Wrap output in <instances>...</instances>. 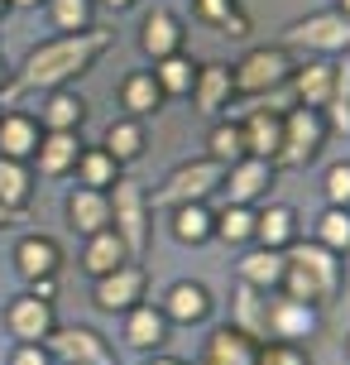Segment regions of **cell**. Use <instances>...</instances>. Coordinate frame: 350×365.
<instances>
[{
  "instance_id": "cell-12",
  "label": "cell",
  "mask_w": 350,
  "mask_h": 365,
  "mask_svg": "<svg viewBox=\"0 0 350 365\" xmlns=\"http://www.w3.org/2000/svg\"><path fill=\"white\" fill-rule=\"evenodd\" d=\"M317 327H322V312H317L312 303H297V298H288V293L269 303V336H274V341L302 346L307 336H317Z\"/></svg>"
},
{
  "instance_id": "cell-48",
  "label": "cell",
  "mask_w": 350,
  "mask_h": 365,
  "mask_svg": "<svg viewBox=\"0 0 350 365\" xmlns=\"http://www.w3.org/2000/svg\"><path fill=\"white\" fill-rule=\"evenodd\" d=\"M10 217H15V212H5V207H0V231H5V226H10Z\"/></svg>"
},
{
  "instance_id": "cell-45",
  "label": "cell",
  "mask_w": 350,
  "mask_h": 365,
  "mask_svg": "<svg viewBox=\"0 0 350 365\" xmlns=\"http://www.w3.org/2000/svg\"><path fill=\"white\" fill-rule=\"evenodd\" d=\"M38 0H10V10H34Z\"/></svg>"
},
{
  "instance_id": "cell-52",
  "label": "cell",
  "mask_w": 350,
  "mask_h": 365,
  "mask_svg": "<svg viewBox=\"0 0 350 365\" xmlns=\"http://www.w3.org/2000/svg\"><path fill=\"white\" fill-rule=\"evenodd\" d=\"M197 365H206V361H197Z\"/></svg>"
},
{
  "instance_id": "cell-40",
  "label": "cell",
  "mask_w": 350,
  "mask_h": 365,
  "mask_svg": "<svg viewBox=\"0 0 350 365\" xmlns=\"http://www.w3.org/2000/svg\"><path fill=\"white\" fill-rule=\"evenodd\" d=\"M255 365H312V361H307V351L293 346V341H264Z\"/></svg>"
},
{
  "instance_id": "cell-38",
  "label": "cell",
  "mask_w": 350,
  "mask_h": 365,
  "mask_svg": "<svg viewBox=\"0 0 350 365\" xmlns=\"http://www.w3.org/2000/svg\"><path fill=\"white\" fill-rule=\"evenodd\" d=\"M317 240L346 259L350 255V207H327L322 221H317Z\"/></svg>"
},
{
  "instance_id": "cell-46",
  "label": "cell",
  "mask_w": 350,
  "mask_h": 365,
  "mask_svg": "<svg viewBox=\"0 0 350 365\" xmlns=\"http://www.w3.org/2000/svg\"><path fill=\"white\" fill-rule=\"evenodd\" d=\"M10 87V68H5V58H0V91Z\"/></svg>"
},
{
  "instance_id": "cell-44",
  "label": "cell",
  "mask_w": 350,
  "mask_h": 365,
  "mask_svg": "<svg viewBox=\"0 0 350 365\" xmlns=\"http://www.w3.org/2000/svg\"><path fill=\"white\" fill-rule=\"evenodd\" d=\"M149 365H187V361H178V356H149Z\"/></svg>"
},
{
  "instance_id": "cell-50",
  "label": "cell",
  "mask_w": 350,
  "mask_h": 365,
  "mask_svg": "<svg viewBox=\"0 0 350 365\" xmlns=\"http://www.w3.org/2000/svg\"><path fill=\"white\" fill-rule=\"evenodd\" d=\"M5 10H10V0H0V19H5Z\"/></svg>"
},
{
  "instance_id": "cell-18",
  "label": "cell",
  "mask_w": 350,
  "mask_h": 365,
  "mask_svg": "<svg viewBox=\"0 0 350 365\" xmlns=\"http://www.w3.org/2000/svg\"><path fill=\"white\" fill-rule=\"evenodd\" d=\"M187 96L197 101V110H202V115H221V110L230 106V96H235L230 68H226V63H202V68H197V82H192V91H187Z\"/></svg>"
},
{
  "instance_id": "cell-33",
  "label": "cell",
  "mask_w": 350,
  "mask_h": 365,
  "mask_svg": "<svg viewBox=\"0 0 350 365\" xmlns=\"http://www.w3.org/2000/svg\"><path fill=\"white\" fill-rule=\"evenodd\" d=\"M192 10H197V19H206V24L226 38L250 34V19H245V10H240L235 0H192Z\"/></svg>"
},
{
  "instance_id": "cell-43",
  "label": "cell",
  "mask_w": 350,
  "mask_h": 365,
  "mask_svg": "<svg viewBox=\"0 0 350 365\" xmlns=\"http://www.w3.org/2000/svg\"><path fill=\"white\" fill-rule=\"evenodd\" d=\"M29 293H34V298H53V293H58V279H34V284H29Z\"/></svg>"
},
{
  "instance_id": "cell-31",
  "label": "cell",
  "mask_w": 350,
  "mask_h": 365,
  "mask_svg": "<svg viewBox=\"0 0 350 365\" xmlns=\"http://www.w3.org/2000/svg\"><path fill=\"white\" fill-rule=\"evenodd\" d=\"M101 149H106V154H111L120 168L134 164V159L144 154V125H139L134 115H120V120H111V125H106V140H101Z\"/></svg>"
},
{
  "instance_id": "cell-41",
  "label": "cell",
  "mask_w": 350,
  "mask_h": 365,
  "mask_svg": "<svg viewBox=\"0 0 350 365\" xmlns=\"http://www.w3.org/2000/svg\"><path fill=\"white\" fill-rule=\"evenodd\" d=\"M322 187H327V207H350V164H332Z\"/></svg>"
},
{
  "instance_id": "cell-25",
  "label": "cell",
  "mask_w": 350,
  "mask_h": 365,
  "mask_svg": "<svg viewBox=\"0 0 350 365\" xmlns=\"http://www.w3.org/2000/svg\"><path fill=\"white\" fill-rule=\"evenodd\" d=\"M293 240H297V212L288 202H274V207L255 212V245H264V250H288Z\"/></svg>"
},
{
  "instance_id": "cell-1",
  "label": "cell",
  "mask_w": 350,
  "mask_h": 365,
  "mask_svg": "<svg viewBox=\"0 0 350 365\" xmlns=\"http://www.w3.org/2000/svg\"><path fill=\"white\" fill-rule=\"evenodd\" d=\"M111 48V34L106 29H77V34H58L43 38L29 48L24 68H19V82L5 87V96H19V91H53L77 82L82 73H92L96 58Z\"/></svg>"
},
{
  "instance_id": "cell-24",
  "label": "cell",
  "mask_w": 350,
  "mask_h": 365,
  "mask_svg": "<svg viewBox=\"0 0 350 365\" xmlns=\"http://www.w3.org/2000/svg\"><path fill=\"white\" fill-rule=\"evenodd\" d=\"M38 120L34 115H24V110H5L0 115V159H19V164H29L38 149Z\"/></svg>"
},
{
  "instance_id": "cell-14",
  "label": "cell",
  "mask_w": 350,
  "mask_h": 365,
  "mask_svg": "<svg viewBox=\"0 0 350 365\" xmlns=\"http://www.w3.org/2000/svg\"><path fill=\"white\" fill-rule=\"evenodd\" d=\"M159 308H164L168 322H183V327H192V322H206V317H211L216 298H211V289H206V284H197V279H178Z\"/></svg>"
},
{
  "instance_id": "cell-22",
  "label": "cell",
  "mask_w": 350,
  "mask_h": 365,
  "mask_svg": "<svg viewBox=\"0 0 350 365\" xmlns=\"http://www.w3.org/2000/svg\"><path fill=\"white\" fill-rule=\"evenodd\" d=\"M77 130H43L38 135V149H34V159H38V173L43 178H63V173H73L77 168Z\"/></svg>"
},
{
  "instance_id": "cell-49",
  "label": "cell",
  "mask_w": 350,
  "mask_h": 365,
  "mask_svg": "<svg viewBox=\"0 0 350 365\" xmlns=\"http://www.w3.org/2000/svg\"><path fill=\"white\" fill-rule=\"evenodd\" d=\"M336 10H341V15H346V19H350V0H336Z\"/></svg>"
},
{
  "instance_id": "cell-42",
  "label": "cell",
  "mask_w": 350,
  "mask_h": 365,
  "mask_svg": "<svg viewBox=\"0 0 350 365\" xmlns=\"http://www.w3.org/2000/svg\"><path fill=\"white\" fill-rule=\"evenodd\" d=\"M10 365H53V351L43 346V341H15Z\"/></svg>"
},
{
  "instance_id": "cell-17",
  "label": "cell",
  "mask_w": 350,
  "mask_h": 365,
  "mask_svg": "<svg viewBox=\"0 0 350 365\" xmlns=\"http://www.w3.org/2000/svg\"><path fill=\"white\" fill-rule=\"evenodd\" d=\"M183 19L173 15V10H149L144 24H139V48H144L154 63L168 53H183Z\"/></svg>"
},
{
  "instance_id": "cell-4",
  "label": "cell",
  "mask_w": 350,
  "mask_h": 365,
  "mask_svg": "<svg viewBox=\"0 0 350 365\" xmlns=\"http://www.w3.org/2000/svg\"><path fill=\"white\" fill-rule=\"evenodd\" d=\"M327 135H332V125H327V110H317V106H293V110H283V149H278L274 164H288V168L312 164L317 154H322V145H327Z\"/></svg>"
},
{
  "instance_id": "cell-19",
  "label": "cell",
  "mask_w": 350,
  "mask_h": 365,
  "mask_svg": "<svg viewBox=\"0 0 350 365\" xmlns=\"http://www.w3.org/2000/svg\"><path fill=\"white\" fill-rule=\"evenodd\" d=\"M168 327H173V322L164 317V308H154V303H134V308L125 312V346L154 356V351L168 341Z\"/></svg>"
},
{
  "instance_id": "cell-16",
  "label": "cell",
  "mask_w": 350,
  "mask_h": 365,
  "mask_svg": "<svg viewBox=\"0 0 350 365\" xmlns=\"http://www.w3.org/2000/svg\"><path fill=\"white\" fill-rule=\"evenodd\" d=\"M15 269L19 279H58V269H63V250H58L53 236H19L15 245Z\"/></svg>"
},
{
  "instance_id": "cell-3",
  "label": "cell",
  "mask_w": 350,
  "mask_h": 365,
  "mask_svg": "<svg viewBox=\"0 0 350 365\" xmlns=\"http://www.w3.org/2000/svg\"><path fill=\"white\" fill-rule=\"evenodd\" d=\"M149 217H154V207H149V192L139 187L134 178H115L111 187V231L125 240L129 259H144L149 250Z\"/></svg>"
},
{
  "instance_id": "cell-37",
  "label": "cell",
  "mask_w": 350,
  "mask_h": 365,
  "mask_svg": "<svg viewBox=\"0 0 350 365\" xmlns=\"http://www.w3.org/2000/svg\"><path fill=\"white\" fill-rule=\"evenodd\" d=\"M206 159H216L221 168H230L235 159H245V135H240L235 120L211 125V135H206Z\"/></svg>"
},
{
  "instance_id": "cell-11",
  "label": "cell",
  "mask_w": 350,
  "mask_h": 365,
  "mask_svg": "<svg viewBox=\"0 0 350 365\" xmlns=\"http://www.w3.org/2000/svg\"><path fill=\"white\" fill-rule=\"evenodd\" d=\"M288 87H293V101H297V106L327 110L336 101V91H341V73H336L327 58H312V63H297V68H293Z\"/></svg>"
},
{
  "instance_id": "cell-23",
  "label": "cell",
  "mask_w": 350,
  "mask_h": 365,
  "mask_svg": "<svg viewBox=\"0 0 350 365\" xmlns=\"http://www.w3.org/2000/svg\"><path fill=\"white\" fill-rule=\"evenodd\" d=\"M283 274H288V250H264V245H255L250 255L240 259V284H250L259 293L283 289Z\"/></svg>"
},
{
  "instance_id": "cell-47",
  "label": "cell",
  "mask_w": 350,
  "mask_h": 365,
  "mask_svg": "<svg viewBox=\"0 0 350 365\" xmlns=\"http://www.w3.org/2000/svg\"><path fill=\"white\" fill-rule=\"evenodd\" d=\"M101 5H111V10H129L134 0H101Z\"/></svg>"
},
{
  "instance_id": "cell-2",
  "label": "cell",
  "mask_w": 350,
  "mask_h": 365,
  "mask_svg": "<svg viewBox=\"0 0 350 365\" xmlns=\"http://www.w3.org/2000/svg\"><path fill=\"white\" fill-rule=\"evenodd\" d=\"M346 284V259L327 250L322 240H293L288 245V274H283V293L297 303H332Z\"/></svg>"
},
{
  "instance_id": "cell-20",
  "label": "cell",
  "mask_w": 350,
  "mask_h": 365,
  "mask_svg": "<svg viewBox=\"0 0 350 365\" xmlns=\"http://www.w3.org/2000/svg\"><path fill=\"white\" fill-rule=\"evenodd\" d=\"M68 226L82 236H96L111 226V192H96V187H73L68 192Z\"/></svg>"
},
{
  "instance_id": "cell-32",
  "label": "cell",
  "mask_w": 350,
  "mask_h": 365,
  "mask_svg": "<svg viewBox=\"0 0 350 365\" xmlns=\"http://www.w3.org/2000/svg\"><path fill=\"white\" fill-rule=\"evenodd\" d=\"M34 202V173L19 159H0V207L5 212H24Z\"/></svg>"
},
{
  "instance_id": "cell-27",
  "label": "cell",
  "mask_w": 350,
  "mask_h": 365,
  "mask_svg": "<svg viewBox=\"0 0 350 365\" xmlns=\"http://www.w3.org/2000/svg\"><path fill=\"white\" fill-rule=\"evenodd\" d=\"M168 226L183 245H206L216 236V212L206 202H183V207H168Z\"/></svg>"
},
{
  "instance_id": "cell-30",
  "label": "cell",
  "mask_w": 350,
  "mask_h": 365,
  "mask_svg": "<svg viewBox=\"0 0 350 365\" xmlns=\"http://www.w3.org/2000/svg\"><path fill=\"white\" fill-rule=\"evenodd\" d=\"M245 336H255V341H269V293L250 289V284H240L235 289V322Z\"/></svg>"
},
{
  "instance_id": "cell-39",
  "label": "cell",
  "mask_w": 350,
  "mask_h": 365,
  "mask_svg": "<svg viewBox=\"0 0 350 365\" xmlns=\"http://www.w3.org/2000/svg\"><path fill=\"white\" fill-rule=\"evenodd\" d=\"M92 10H96V0H48V15H53V29H63V34H77V29H92Z\"/></svg>"
},
{
  "instance_id": "cell-35",
  "label": "cell",
  "mask_w": 350,
  "mask_h": 365,
  "mask_svg": "<svg viewBox=\"0 0 350 365\" xmlns=\"http://www.w3.org/2000/svg\"><path fill=\"white\" fill-rule=\"evenodd\" d=\"M211 240H226V245H250L255 240V207L245 202H226L216 212V236Z\"/></svg>"
},
{
  "instance_id": "cell-9",
  "label": "cell",
  "mask_w": 350,
  "mask_h": 365,
  "mask_svg": "<svg viewBox=\"0 0 350 365\" xmlns=\"http://www.w3.org/2000/svg\"><path fill=\"white\" fill-rule=\"evenodd\" d=\"M5 327H10L15 341H48V336L58 331L53 298H34V293L10 298V308H5Z\"/></svg>"
},
{
  "instance_id": "cell-6",
  "label": "cell",
  "mask_w": 350,
  "mask_h": 365,
  "mask_svg": "<svg viewBox=\"0 0 350 365\" xmlns=\"http://www.w3.org/2000/svg\"><path fill=\"white\" fill-rule=\"evenodd\" d=\"M226 168L216 159H197V164H178L164 178V187L149 197V207H183V202H206L211 192H221Z\"/></svg>"
},
{
  "instance_id": "cell-7",
  "label": "cell",
  "mask_w": 350,
  "mask_h": 365,
  "mask_svg": "<svg viewBox=\"0 0 350 365\" xmlns=\"http://www.w3.org/2000/svg\"><path fill=\"white\" fill-rule=\"evenodd\" d=\"M288 48H307V53H350V19L341 10H322V15L293 19L288 24Z\"/></svg>"
},
{
  "instance_id": "cell-15",
  "label": "cell",
  "mask_w": 350,
  "mask_h": 365,
  "mask_svg": "<svg viewBox=\"0 0 350 365\" xmlns=\"http://www.w3.org/2000/svg\"><path fill=\"white\" fill-rule=\"evenodd\" d=\"M240 135H245V154L250 159H269L274 164L278 149H283V115L264 106H250V115L240 120Z\"/></svg>"
},
{
  "instance_id": "cell-34",
  "label": "cell",
  "mask_w": 350,
  "mask_h": 365,
  "mask_svg": "<svg viewBox=\"0 0 350 365\" xmlns=\"http://www.w3.org/2000/svg\"><path fill=\"white\" fill-rule=\"evenodd\" d=\"M115 178H120V164H115L101 145H92V149H82V154H77V182H82V187L111 192Z\"/></svg>"
},
{
  "instance_id": "cell-5",
  "label": "cell",
  "mask_w": 350,
  "mask_h": 365,
  "mask_svg": "<svg viewBox=\"0 0 350 365\" xmlns=\"http://www.w3.org/2000/svg\"><path fill=\"white\" fill-rule=\"evenodd\" d=\"M293 68H297V58L288 53V48H250V53L230 68L235 96H264V91L283 87V82L293 77Z\"/></svg>"
},
{
  "instance_id": "cell-51",
  "label": "cell",
  "mask_w": 350,
  "mask_h": 365,
  "mask_svg": "<svg viewBox=\"0 0 350 365\" xmlns=\"http://www.w3.org/2000/svg\"><path fill=\"white\" fill-rule=\"evenodd\" d=\"M346 361H350V336H346Z\"/></svg>"
},
{
  "instance_id": "cell-26",
  "label": "cell",
  "mask_w": 350,
  "mask_h": 365,
  "mask_svg": "<svg viewBox=\"0 0 350 365\" xmlns=\"http://www.w3.org/2000/svg\"><path fill=\"white\" fill-rule=\"evenodd\" d=\"M87 120V101L68 87L43 91V106H38V130H82Z\"/></svg>"
},
{
  "instance_id": "cell-29",
  "label": "cell",
  "mask_w": 350,
  "mask_h": 365,
  "mask_svg": "<svg viewBox=\"0 0 350 365\" xmlns=\"http://www.w3.org/2000/svg\"><path fill=\"white\" fill-rule=\"evenodd\" d=\"M125 259H129V250H125V240L115 236L111 226H106V231H96V236H87V250H82V269L92 274V279H101V274L120 269Z\"/></svg>"
},
{
  "instance_id": "cell-36",
  "label": "cell",
  "mask_w": 350,
  "mask_h": 365,
  "mask_svg": "<svg viewBox=\"0 0 350 365\" xmlns=\"http://www.w3.org/2000/svg\"><path fill=\"white\" fill-rule=\"evenodd\" d=\"M154 77H159L164 96H187L192 82H197V68H192V58H187V53H168V58L154 63Z\"/></svg>"
},
{
  "instance_id": "cell-21",
  "label": "cell",
  "mask_w": 350,
  "mask_h": 365,
  "mask_svg": "<svg viewBox=\"0 0 350 365\" xmlns=\"http://www.w3.org/2000/svg\"><path fill=\"white\" fill-rule=\"evenodd\" d=\"M259 346H264V341L245 336L240 327H216L211 336H206L202 361L206 365H255L259 361Z\"/></svg>"
},
{
  "instance_id": "cell-13",
  "label": "cell",
  "mask_w": 350,
  "mask_h": 365,
  "mask_svg": "<svg viewBox=\"0 0 350 365\" xmlns=\"http://www.w3.org/2000/svg\"><path fill=\"white\" fill-rule=\"evenodd\" d=\"M269 187H274V164H269V159H250V154L235 159V164L226 168V178H221L226 202H245V207H250L255 197H264Z\"/></svg>"
},
{
  "instance_id": "cell-8",
  "label": "cell",
  "mask_w": 350,
  "mask_h": 365,
  "mask_svg": "<svg viewBox=\"0 0 350 365\" xmlns=\"http://www.w3.org/2000/svg\"><path fill=\"white\" fill-rule=\"evenodd\" d=\"M144 289H149V274L144 264H134V259H125L120 269L101 274L92 289V303L101 312H129L134 303H144Z\"/></svg>"
},
{
  "instance_id": "cell-10",
  "label": "cell",
  "mask_w": 350,
  "mask_h": 365,
  "mask_svg": "<svg viewBox=\"0 0 350 365\" xmlns=\"http://www.w3.org/2000/svg\"><path fill=\"white\" fill-rule=\"evenodd\" d=\"M43 346L53 351V361H63V365H115L106 336L92 327H58Z\"/></svg>"
},
{
  "instance_id": "cell-28",
  "label": "cell",
  "mask_w": 350,
  "mask_h": 365,
  "mask_svg": "<svg viewBox=\"0 0 350 365\" xmlns=\"http://www.w3.org/2000/svg\"><path fill=\"white\" fill-rule=\"evenodd\" d=\"M164 101L168 96H164V87H159L154 73H129L125 82H120V106H125V115H134V120L164 110Z\"/></svg>"
}]
</instances>
